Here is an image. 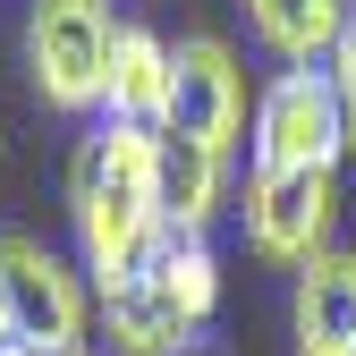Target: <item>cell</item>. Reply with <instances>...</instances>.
<instances>
[{
  "mask_svg": "<svg viewBox=\"0 0 356 356\" xmlns=\"http://www.w3.org/2000/svg\"><path fill=\"white\" fill-rule=\"evenodd\" d=\"M68 220H76V263L94 289L136 280L161 254V127L145 119H94L68 153Z\"/></svg>",
  "mask_w": 356,
  "mask_h": 356,
  "instance_id": "1",
  "label": "cell"
},
{
  "mask_svg": "<svg viewBox=\"0 0 356 356\" xmlns=\"http://www.w3.org/2000/svg\"><path fill=\"white\" fill-rule=\"evenodd\" d=\"M94 339V297L76 263L42 238H0V348L9 356H85Z\"/></svg>",
  "mask_w": 356,
  "mask_h": 356,
  "instance_id": "2",
  "label": "cell"
},
{
  "mask_svg": "<svg viewBox=\"0 0 356 356\" xmlns=\"http://www.w3.org/2000/svg\"><path fill=\"white\" fill-rule=\"evenodd\" d=\"M246 161L254 170H339L348 161V102L323 60H289L254 94L246 119Z\"/></svg>",
  "mask_w": 356,
  "mask_h": 356,
  "instance_id": "3",
  "label": "cell"
},
{
  "mask_svg": "<svg viewBox=\"0 0 356 356\" xmlns=\"http://www.w3.org/2000/svg\"><path fill=\"white\" fill-rule=\"evenodd\" d=\"M119 17L111 0H26V76L60 119H102Z\"/></svg>",
  "mask_w": 356,
  "mask_h": 356,
  "instance_id": "4",
  "label": "cell"
},
{
  "mask_svg": "<svg viewBox=\"0 0 356 356\" xmlns=\"http://www.w3.org/2000/svg\"><path fill=\"white\" fill-rule=\"evenodd\" d=\"M246 246L263 263H314L339 229V170H246Z\"/></svg>",
  "mask_w": 356,
  "mask_h": 356,
  "instance_id": "5",
  "label": "cell"
},
{
  "mask_svg": "<svg viewBox=\"0 0 356 356\" xmlns=\"http://www.w3.org/2000/svg\"><path fill=\"white\" fill-rule=\"evenodd\" d=\"M246 119H254L246 60H238L220 34H178V42H170V111H161V127L204 136L212 153H238Z\"/></svg>",
  "mask_w": 356,
  "mask_h": 356,
  "instance_id": "6",
  "label": "cell"
},
{
  "mask_svg": "<svg viewBox=\"0 0 356 356\" xmlns=\"http://www.w3.org/2000/svg\"><path fill=\"white\" fill-rule=\"evenodd\" d=\"M94 297H102V339H111V356H187L195 323H187V305H178L153 272L119 280V289H94Z\"/></svg>",
  "mask_w": 356,
  "mask_h": 356,
  "instance_id": "7",
  "label": "cell"
},
{
  "mask_svg": "<svg viewBox=\"0 0 356 356\" xmlns=\"http://www.w3.org/2000/svg\"><path fill=\"white\" fill-rule=\"evenodd\" d=\"M161 111H170V34L119 17L111 76H102V119H145V127H161Z\"/></svg>",
  "mask_w": 356,
  "mask_h": 356,
  "instance_id": "8",
  "label": "cell"
},
{
  "mask_svg": "<svg viewBox=\"0 0 356 356\" xmlns=\"http://www.w3.org/2000/svg\"><path fill=\"white\" fill-rule=\"evenodd\" d=\"M297 348H356V254L323 246L314 263H297Z\"/></svg>",
  "mask_w": 356,
  "mask_h": 356,
  "instance_id": "9",
  "label": "cell"
},
{
  "mask_svg": "<svg viewBox=\"0 0 356 356\" xmlns=\"http://www.w3.org/2000/svg\"><path fill=\"white\" fill-rule=\"evenodd\" d=\"M254 42L272 51L280 68L289 60H331L339 51V34L356 26V0H238Z\"/></svg>",
  "mask_w": 356,
  "mask_h": 356,
  "instance_id": "10",
  "label": "cell"
},
{
  "mask_svg": "<svg viewBox=\"0 0 356 356\" xmlns=\"http://www.w3.org/2000/svg\"><path fill=\"white\" fill-rule=\"evenodd\" d=\"M220 187H229V153H212L204 136L161 127V220L170 229H212L220 220Z\"/></svg>",
  "mask_w": 356,
  "mask_h": 356,
  "instance_id": "11",
  "label": "cell"
},
{
  "mask_svg": "<svg viewBox=\"0 0 356 356\" xmlns=\"http://www.w3.org/2000/svg\"><path fill=\"white\" fill-rule=\"evenodd\" d=\"M145 272H153L178 305H187V323H195V331L220 314V254H212V238H204V229H170V238H161V254L145 263Z\"/></svg>",
  "mask_w": 356,
  "mask_h": 356,
  "instance_id": "12",
  "label": "cell"
},
{
  "mask_svg": "<svg viewBox=\"0 0 356 356\" xmlns=\"http://www.w3.org/2000/svg\"><path fill=\"white\" fill-rule=\"evenodd\" d=\"M323 68H331V85H339V102H348V161H356V26L339 34V51H331Z\"/></svg>",
  "mask_w": 356,
  "mask_h": 356,
  "instance_id": "13",
  "label": "cell"
},
{
  "mask_svg": "<svg viewBox=\"0 0 356 356\" xmlns=\"http://www.w3.org/2000/svg\"><path fill=\"white\" fill-rule=\"evenodd\" d=\"M297 356H356V348H297Z\"/></svg>",
  "mask_w": 356,
  "mask_h": 356,
  "instance_id": "14",
  "label": "cell"
},
{
  "mask_svg": "<svg viewBox=\"0 0 356 356\" xmlns=\"http://www.w3.org/2000/svg\"><path fill=\"white\" fill-rule=\"evenodd\" d=\"M0 170H9V153H0Z\"/></svg>",
  "mask_w": 356,
  "mask_h": 356,
  "instance_id": "15",
  "label": "cell"
},
{
  "mask_svg": "<svg viewBox=\"0 0 356 356\" xmlns=\"http://www.w3.org/2000/svg\"><path fill=\"white\" fill-rule=\"evenodd\" d=\"M0 356H9V348H0Z\"/></svg>",
  "mask_w": 356,
  "mask_h": 356,
  "instance_id": "16",
  "label": "cell"
}]
</instances>
